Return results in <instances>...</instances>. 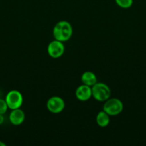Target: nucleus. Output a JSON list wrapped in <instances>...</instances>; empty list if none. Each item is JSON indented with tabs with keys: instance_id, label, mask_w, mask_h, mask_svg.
Masks as SVG:
<instances>
[{
	"instance_id": "obj_1",
	"label": "nucleus",
	"mask_w": 146,
	"mask_h": 146,
	"mask_svg": "<svg viewBox=\"0 0 146 146\" xmlns=\"http://www.w3.org/2000/svg\"><path fill=\"white\" fill-rule=\"evenodd\" d=\"M72 31V27L68 21H60L53 28V36L56 40L64 42L71 38Z\"/></svg>"
},
{
	"instance_id": "obj_2",
	"label": "nucleus",
	"mask_w": 146,
	"mask_h": 146,
	"mask_svg": "<svg viewBox=\"0 0 146 146\" xmlns=\"http://www.w3.org/2000/svg\"><path fill=\"white\" fill-rule=\"evenodd\" d=\"M92 94L97 101L103 102L110 98L111 91L110 87L104 83H96L92 86Z\"/></svg>"
},
{
	"instance_id": "obj_3",
	"label": "nucleus",
	"mask_w": 146,
	"mask_h": 146,
	"mask_svg": "<svg viewBox=\"0 0 146 146\" xmlns=\"http://www.w3.org/2000/svg\"><path fill=\"white\" fill-rule=\"evenodd\" d=\"M104 102L103 111H105L109 115H117L123 111V104L118 98H108Z\"/></svg>"
},
{
	"instance_id": "obj_4",
	"label": "nucleus",
	"mask_w": 146,
	"mask_h": 146,
	"mask_svg": "<svg viewBox=\"0 0 146 146\" xmlns=\"http://www.w3.org/2000/svg\"><path fill=\"white\" fill-rule=\"evenodd\" d=\"M5 101L8 108L10 109L14 110L19 108L23 104L22 94L17 90L10 91L6 96Z\"/></svg>"
},
{
	"instance_id": "obj_5",
	"label": "nucleus",
	"mask_w": 146,
	"mask_h": 146,
	"mask_svg": "<svg viewBox=\"0 0 146 146\" xmlns=\"http://www.w3.org/2000/svg\"><path fill=\"white\" fill-rule=\"evenodd\" d=\"M65 104L61 97L52 96L49 98L47 102V108L52 113L57 114L64 110Z\"/></svg>"
},
{
	"instance_id": "obj_6",
	"label": "nucleus",
	"mask_w": 146,
	"mask_h": 146,
	"mask_svg": "<svg viewBox=\"0 0 146 146\" xmlns=\"http://www.w3.org/2000/svg\"><path fill=\"white\" fill-rule=\"evenodd\" d=\"M64 52V46L63 42L58 41V40H54L51 41L48 44L47 46V53L49 55L54 58H60L63 55Z\"/></svg>"
},
{
	"instance_id": "obj_7",
	"label": "nucleus",
	"mask_w": 146,
	"mask_h": 146,
	"mask_svg": "<svg viewBox=\"0 0 146 146\" xmlns=\"http://www.w3.org/2000/svg\"><path fill=\"white\" fill-rule=\"evenodd\" d=\"M75 96L79 101H88L92 96L91 86H89L85 85V84H82V85L80 86L76 89Z\"/></svg>"
},
{
	"instance_id": "obj_8",
	"label": "nucleus",
	"mask_w": 146,
	"mask_h": 146,
	"mask_svg": "<svg viewBox=\"0 0 146 146\" xmlns=\"http://www.w3.org/2000/svg\"><path fill=\"white\" fill-rule=\"evenodd\" d=\"M25 119V114L20 108L12 110L9 114V121L14 125H19L24 122Z\"/></svg>"
},
{
	"instance_id": "obj_9",
	"label": "nucleus",
	"mask_w": 146,
	"mask_h": 146,
	"mask_svg": "<svg viewBox=\"0 0 146 146\" xmlns=\"http://www.w3.org/2000/svg\"><path fill=\"white\" fill-rule=\"evenodd\" d=\"M81 81L83 84H85V85L91 87L97 82V76L92 71H86V72L83 73L81 76Z\"/></svg>"
},
{
	"instance_id": "obj_10",
	"label": "nucleus",
	"mask_w": 146,
	"mask_h": 146,
	"mask_svg": "<svg viewBox=\"0 0 146 146\" xmlns=\"http://www.w3.org/2000/svg\"><path fill=\"white\" fill-rule=\"evenodd\" d=\"M110 115L104 111H100L96 116V122L99 126L104 128L110 123Z\"/></svg>"
},
{
	"instance_id": "obj_11",
	"label": "nucleus",
	"mask_w": 146,
	"mask_h": 146,
	"mask_svg": "<svg viewBox=\"0 0 146 146\" xmlns=\"http://www.w3.org/2000/svg\"><path fill=\"white\" fill-rule=\"evenodd\" d=\"M117 6L123 9L130 8L133 4V0H115Z\"/></svg>"
},
{
	"instance_id": "obj_12",
	"label": "nucleus",
	"mask_w": 146,
	"mask_h": 146,
	"mask_svg": "<svg viewBox=\"0 0 146 146\" xmlns=\"http://www.w3.org/2000/svg\"><path fill=\"white\" fill-rule=\"evenodd\" d=\"M8 106L5 100L0 99V114H4L7 111Z\"/></svg>"
},
{
	"instance_id": "obj_13",
	"label": "nucleus",
	"mask_w": 146,
	"mask_h": 146,
	"mask_svg": "<svg viewBox=\"0 0 146 146\" xmlns=\"http://www.w3.org/2000/svg\"><path fill=\"white\" fill-rule=\"evenodd\" d=\"M3 122H4V117H3L2 114H0V125H1Z\"/></svg>"
},
{
	"instance_id": "obj_14",
	"label": "nucleus",
	"mask_w": 146,
	"mask_h": 146,
	"mask_svg": "<svg viewBox=\"0 0 146 146\" xmlns=\"http://www.w3.org/2000/svg\"><path fill=\"white\" fill-rule=\"evenodd\" d=\"M6 144L4 143L3 142H1V141H0V146H5Z\"/></svg>"
}]
</instances>
